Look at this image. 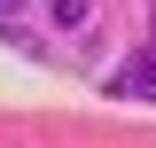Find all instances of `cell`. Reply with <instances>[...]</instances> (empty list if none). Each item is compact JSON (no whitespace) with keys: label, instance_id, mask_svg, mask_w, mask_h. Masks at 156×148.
<instances>
[{"label":"cell","instance_id":"obj_5","mask_svg":"<svg viewBox=\"0 0 156 148\" xmlns=\"http://www.w3.org/2000/svg\"><path fill=\"white\" fill-rule=\"evenodd\" d=\"M8 8H23V0H0V23H8Z\"/></svg>","mask_w":156,"mask_h":148},{"label":"cell","instance_id":"obj_2","mask_svg":"<svg viewBox=\"0 0 156 148\" xmlns=\"http://www.w3.org/2000/svg\"><path fill=\"white\" fill-rule=\"evenodd\" d=\"M47 23L70 31V39H86V31H94V0H47Z\"/></svg>","mask_w":156,"mask_h":148},{"label":"cell","instance_id":"obj_1","mask_svg":"<svg viewBox=\"0 0 156 148\" xmlns=\"http://www.w3.org/2000/svg\"><path fill=\"white\" fill-rule=\"evenodd\" d=\"M109 93H117V101H156V55L117 62V70H109Z\"/></svg>","mask_w":156,"mask_h":148},{"label":"cell","instance_id":"obj_4","mask_svg":"<svg viewBox=\"0 0 156 148\" xmlns=\"http://www.w3.org/2000/svg\"><path fill=\"white\" fill-rule=\"evenodd\" d=\"M0 39H16V47H31V39H23V31H16V23H0Z\"/></svg>","mask_w":156,"mask_h":148},{"label":"cell","instance_id":"obj_3","mask_svg":"<svg viewBox=\"0 0 156 148\" xmlns=\"http://www.w3.org/2000/svg\"><path fill=\"white\" fill-rule=\"evenodd\" d=\"M140 55H156V0H148V47H140Z\"/></svg>","mask_w":156,"mask_h":148}]
</instances>
